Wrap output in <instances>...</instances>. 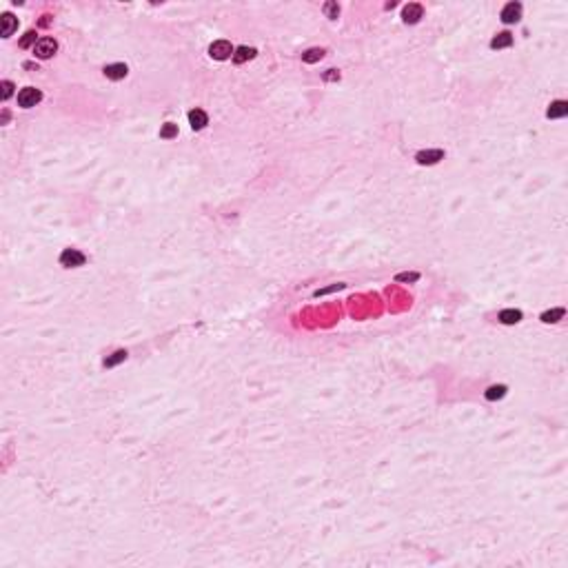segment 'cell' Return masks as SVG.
<instances>
[{
    "label": "cell",
    "mask_w": 568,
    "mask_h": 568,
    "mask_svg": "<svg viewBox=\"0 0 568 568\" xmlns=\"http://www.w3.org/2000/svg\"><path fill=\"white\" fill-rule=\"evenodd\" d=\"M566 113H568V102H566V100H555V102L548 107L546 116L555 120V118H564Z\"/></svg>",
    "instance_id": "30bf717a"
},
{
    "label": "cell",
    "mask_w": 568,
    "mask_h": 568,
    "mask_svg": "<svg viewBox=\"0 0 568 568\" xmlns=\"http://www.w3.org/2000/svg\"><path fill=\"white\" fill-rule=\"evenodd\" d=\"M422 13H424L422 4H418V2H409L404 9H402V20H404L406 25H415V22H420Z\"/></svg>",
    "instance_id": "8992f818"
},
{
    "label": "cell",
    "mask_w": 568,
    "mask_h": 568,
    "mask_svg": "<svg viewBox=\"0 0 568 568\" xmlns=\"http://www.w3.org/2000/svg\"><path fill=\"white\" fill-rule=\"evenodd\" d=\"M420 278V273H397L395 280L397 282H415Z\"/></svg>",
    "instance_id": "7402d4cb"
},
{
    "label": "cell",
    "mask_w": 568,
    "mask_h": 568,
    "mask_svg": "<svg viewBox=\"0 0 568 568\" xmlns=\"http://www.w3.org/2000/svg\"><path fill=\"white\" fill-rule=\"evenodd\" d=\"M506 395V386L504 384H497V386H491L486 391V400H491V402H495V400H502V397Z\"/></svg>",
    "instance_id": "ac0fdd59"
},
{
    "label": "cell",
    "mask_w": 568,
    "mask_h": 568,
    "mask_svg": "<svg viewBox=\"0 0 568 568\" xmlns=\"http://www.w3.org/2000/svg\"><path fill=\"white\" fill-rule=\"evenodd\" d=\"M209 56L215 58V60H227L229 56H233V47L229 40H215V43L209 47Z\"/></svg>",
    "instance_id": "277c9868"
},
{
    "label": "cell",
    "mask_w": 568,
    "mask_h": 568,
    "mask_svg": "<svg viewBox=\"0 0 568 568\" xmlns=\"http://www.w3.org/2000/svg\"><path fill=\"white\" fill-rule=\"evenodd\" d=\"M324 53H327V51H324V49H318V47H315V49H309V51L302 53V60H304L306 65H313V62L322 60Z\"/></svg>",
    "instance_id": "9a60e30c"
},
{
    "label": "cell",
    "mask_w": 568,
    "mask_h": 568,
    "mask_svg": "<svg viewBox=\"0 0 568 568\" xmlns=\"http://www.w3.org/2000/svg\"><path fill=\"white\" fill-rule=\"evenodd\" d=\"M178 136V125H173V122H167V125H162V129H160V138L162 140H171Z\"/></svg>",
    "instance_id": "d6986e66"
},
{
    "label": "cell",
    "mask_w": 568,
    "mask_h": 568,
    "mask_svg": "<svg viewBox=\"0 0 568 568\" xmlns=\"http://www.w3.org/2000/svg\"><path fill=\"white\" fill-rule=\"evenodd\" d=\"M34 43H36V31H27V34L22 36V40H20V47L27 49V47H31ZM34 47H36V45H34Z\"/></svg>",
    "instance_id": "44dd1931"
},
{
    "label": "cell",
    "mask_w": 568,
    "mask_h": 568,
    "mask_svg": "<svg viewBox=\"0 0 568 568\" xmlns=\"http://www.w3.org/2000/svg\"><path fill=\"white\" fill-rule=\"evenodd\" d=\"M415 160H418V164H422V167H430V164H437L439 160H444V151L442 149L420 151V153L415 155Z\"/></svg>",
    "instance_id": "5b68a950"
},
{
    "label": "cell",
    "mask_w": 568,
    "mask_h": 568,
    "mask_svg": "<svg viewBox=\"0 0 568 568\" xmlns=\"http://www.w3.org/2000/svg\"><path fill=\"white\" fill-rule=\"evenodd\" d=\"M499 18H502V22H506V25H513V22H517V20L521 18V4H520V2H508L506 7L502 9Z\"/></svg>",
    "instance_id": "52a82bcc"
},
{
    "label": "cell",
    "mask_w": 568,
    "mask_h": 568,
    "mask_svg": "<svg viewBox=\"0 0 568 568\" xmlns=\"http://www.w3.org/2000/svg\"><path fill=\"white\" fill-rule=\"evenodd\" d=\"M127 73H129V67L122 65V62H113V65L104 67V76L109 80H122V78H127Z\"/></svg>",
    "instance_id": "9c48e42d"
},
{
    "label": "cell",
    "mask_w": 568,
    "mask_h": 568,
    "mask_svg": "<svg viewBox=\"0 0 568 568\" xmlns=\"http://www.w3.org/2000/svg\"><path fill=\"white\" fill-rule=\"evenodd\" d=\"M520 320H521V311H517V309L499 311V322H502V324H517Z\"/></svg>",
    "instance_id": "4fadbf2b"
},
{
    "label": "cell",
    "mask_w": 568,
    "mask_h": 568,
    "mask_svg": "<svg viewBox=\"0 0 568 568\" xmlns=\"http://www.w3.org/2000/svg\"><path fill=\"white\" fill-rule=\"evenodd\" d=\"M2 38H9V36H13V31L18 29V20L11 16V13H2Z\"/></svg>",
    "instance_id": "7c38bea8"
},
{
    "label": "cell",
    "mask_w": 568,
    "mask_h": 568,
    "mask_svg": "<svg viewBox=\"0 0 568 568\" xmlns=\"http://www.w3.org/2000/svg\"><path fill=\"white\" fill-rule=\"evenodd\" d=\"M189 125L193 131L204 129V127L209 125V116L202 111V109H193V111H189Z\"/></svg>",
    "instance_id": "ba28073f"
},
{
    "label": "cell",
    "mask_w": 568,
    "mask_h": 568,
    "mask_svg": "<svg viewBox=\"0 0 568 568\" xmlns=\"http://www.w3.org/2000/svg\"><path fill=\"white\" fill-rule=\"evenodd\" d=\"M324 80H327V82H335V80H340V71H337V69H329L327 73H324Z\"/></svg>",
    "instance_id": "cb8c5ba5"
},
{
    "label": "cell",
    "mask_w": 568,
    "mask_h": 568,
    "mask_svg": "<svg viewBox=\"0 0 568 568\" xmlns=\"http://www.w3.org/2000/svg\"><path fill=\"white\" fill-rule=\"evenodd\" d=\"M127 355H129L127 351H116V353H111L107 360H104V366H107V369H113V366H118L120 362H125Z\"/></svg>",
    "instance_id": "e0dca14e"
},
{
    "label": "cell",
    "mask_w": 568,
    "mask_h": 568,
    "mask_svg": "<svg viewBox=\"0 0 568 568\" xmlns=\"http://www.w3.org/2000/svg\"><path fill=\"white\" fill-rule=\"evenodd\" d=\"M564 313H566L564 309H551V311H546V313H542V322L555 324V322H560V320L564 318Z\"/></svg>",
    "instance_id": "2e32d148"
},
{
    "label": "cell",
    "mask_w": 568,
    "mask_h": 568,
    "mask_svg": "<svg viewBox=\"0 0 568 568\" xmlns=\"http://www.w3.org/2000/svg\"><path fill=\"white\" fill-rule=\"evenodd\" d=\"M324 13H327V18L335 20V18L340 16V7H337V2H327V4H324Z\"/></svg>",
    "instance_id": "ffe728a7"
},
{
    "label": "cell",
    "mask_w": 568,
    "mask_h": 568,
    "mask_svg": "<svg viewBox=\"0 0 568 568\" xmlns=\"http://www.w3.org/2000/svg\"><path fill=\"white\" fill-rule=\"evenodd\" d=\"M255 53L258 51H255L253 47H237L236 53H233V62H236V65H242V62H246V60H253Z\"/></svg>",
    "instance_id": "8fae6325"
},
{
    "label": "cell",
    "mask_w": 568,
    "mask_h": 568,
    "mask_svg": "<svg viewBox=\"0 0 568 568\" xmlns=\"http://www.w3.org/2000/svg\"><path fill=\"white\" fill-rule=\"evenodd\" d=\"M0 87H2V100H9V98H11V94H13V82L4 80Z\"/></svg>",
    "instance_id": "603a6c76"
},
{
    "label": "cell",
    "mask_w": 568,
    "mask_h": 568,
    "mask_svg": "<svg viewBox=\"0 0 568 568\" xmlns=\"http://www.w3.org/2000/svg\"><path fill=\"white\" fill-rule=\"evenodd\" d=\"M56 51H58V43L53 38H40L38 43H36V47H34V53L40 58V60L51 58Z\"/></svg>",
    "instance_id": "3957f363"
},
{
    "label": "cell",
    "mask_w": 568,
    "mask_h": 568,
    "mask_svg": "<svg viewBox=\"0 0 568 568\" xmlns=\"http://www.w3.org/2000/svg\"><path fill=\"white\" fill-rule=\"evenodd\" d=\"M43 100V94H40L38 89H34V87H25V89L18 94V104H20L22 109H31L36 107V104Z\"/></svg>",
    "instance_id": "7a4b0ae2"
},
{
    "label": "cell",
    "mask_w": 568,
    "mask_h": 568,
    "mask_svg": "<svg viewBox=\"0 0 568 568\" xmlns=\"http://www.w3.org/2000/svg\"><path fill=\"white\" fill-rule=\"evenodd\" d=\"M87 262L85 253H80L78 249H65L60 253V264L65 269H76V267H82Z\"/></svg>",
    "instance_id": "6da1fadb"
},
{
    "label": "cell",
    "mask_w": 568,
    "mask_h": 568,
    "mask_svg": "<svg viewBox=\"0 0 568 568\" xmlns=\"http://www.w3.org/2000/svg\"><path fill=\"white\" fill-rule=\"evenodd\" d=\"M513 45V36L508 34V31H502V34H497L495 38L491 40V47L493 49H506Z\"/></svg>",
    "instance_id": "5bb4252c"
}]
</instances>
